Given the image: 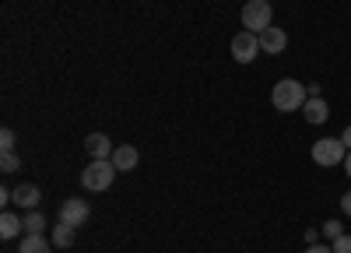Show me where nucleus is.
<instances>
[{
    "instance_id": "obj_5",
    "label": "nucleus",
    "mask_w": 351,
    "mask_h": 253,
    "mask_svg": "<svg viewBox=\"0 0 351 253\" xmlns=\"http://www.w3.org/2000/svg\"><path fill=\"white\" fill-rule=\"evenodd\" d=\"M256 53H260V36H253V32H243L232 39V56H236L239 64H253L256 60Z\"/></svg>"
},
{
    "instance_id": "obj_17",
    "label": "nucleus",
    "mask_w": 351,
    "mask_h": 253,
    "mask_svg": "<svg viewBox=\"0 0 351 253\" xmlns=\"http://www.w3.org/2000/svg\"><path fill=\"white\" fill-rule=\"evenodd\" d=\"M0 148H4V152H14V130H11V127L0 130Z\"/></svg>"
},
{
    "instance_id": "obj_1",
    "label": "nucleus",
    "mask_w": 351,
    "mask_h": 253,
    "mask_svg": "<svg viewBox=\"0 0 351 253\" xmlns=\"http://www.w3.org/2000/svg\"><path fill=\"white\" fill-rule=\"evenodd\" d=\"M306 95H309V88H302V81L285 77V81H278V84H274L271 102H274V109H278V112H295V109H302V106H306Z\"/></svg>"
},
{
    "instance_id": "obj_10",
    "label": "nucleus",
    "mask_w": 351,
    "mask_h": 253,
    "mask_svg": "<svg viewBox=\"0 0 351 253\" xmlns=\"http://www.w3.org/2000/svg\"><path fill=\"white\" fill-rule=\"evenodd\" d=\"M84 152L92 155V158H112V141L106 137V134H88L84 137Z\"/></svg>"
},
{
    "instance_id": "obj_20",
    "label": "nucleus",
    "mask_w": 351,
    "mask_h": 253,
    "mask_svg": "<svg viewBox=\"0 0 351 253\" xmlns=\"http://www.w3.org/2000/svg\"><path fill=\"white\" fill-rule=\"evenodd\" d=\"M341 211H344V215H348V218H351V190H348V193H344V197H341Z\"/></svg>"
},
{
    "instance_id": "obj_14",
    "label": "nucleus",
    "mask_w": 351,
    "mask_h": 253,
    "mask_svg": "<svg viewBox=\"0 0 351 253\" xmlns=\"http://www.w3.org/2000/svg\"><path fill=\"white\" fill-rule=\"evenodd\" d=\"M18 253H49V239H43V236H28V232H25V239L18 243Z\"/></svg>"
},
{
    "instance_id": "obj_16",
    "label": "nucleus",
    "mask_w": 351,
    "mask_h": 253,
    "mask_svg": "<svg viewBox=\"0 0 351 253\" xmlns=\"http://www.w3.org/2000/svg\"><path fill=\"white\" fill-rule=\"evenodd\" d=\"M324 236H327V239H337V236H344V225H341L337 218H330V221L324 225Z\"/></svg>"
},
{
    "instance_id": "obj_18",
    "label": "nucleus",
    "mask_w": 351,
    "mask_h": 253,
    "mask_svg": "<svg viewBox=\"0 0 351 253\" xmlns=\"http://www.w3.org/2000/svg\"><path fill=\"white\" fill-rule=\"evenodd\" d=\"M0 169H4V173H14V169H18V155H14V152H4V158H0Z\"/></svg>"
},
{
    "instance_id": "obj_15",
    "label": "nucleus",
    "mask_w": 351,
    "mask_h": 253,
    "mask_svg": "<svg viewBox=\"0 0 351 253\" xmlns=\"http://www.w3.org/2000/svg\"><path fill=\"white\" fill-rule=\"evenodd\" d=\"M21 225H25V232H28V236H43V229H46V215L28 211V215L21 218Z\"/></svg>"
},
{
    "instance_id": "obj_3",
    "label": "nucleus",
    "mask_w": 351,
    "mask_h": 253,
    "mask_svg": "<svg viewBox=\"0 0 351 253\" xmlns=\"http://www.w3.org/2000/svg\"><path fill=\"white\" fill-rule=\"evenodd\" d=\"M271 14H274V8L267 4V0H246V8H243V28H246V32H253V36H260L263 28L274 25Z\"/></svg>"
},
{
    "instance_id": "obj_11",
    "label": "nucleus",
    "mask_w": 351,
    "mask_h": 253,
    "mask_svg": "<svg viewBox=\"0 0 351 253\" xmlns=\"http://www.w3.org/2000/svg\"><path fill=\"white\" fill-rule=\"evenodd\" d=\"M112 165H116V173H130V169L137 165V148H134V145L116 148V152H112Z\"/></svg>"
},
{
    "instance_id": "obj_8",
    "label": "nucleus",
    "mask_w": 351,
    "mask_h": 253,
    "mask_svg": "<svg viewBox=\"0 0 351 253\" xmlns=\"http://www.w3.org/2000/svg\"><path fill=\"white\" fill-rule=\"evenodd\" d=\"M39 201H43V190H39L36 183H18V186H14V204H18V208L32 211V208H39Z\"/></svg>"
},
{
    "instance_id": "obj_9",
    "label": "nucleus",
    "mask_w": 351,
    "mask_h": 253,
    "mask_svg": "<svg viewBox=\"0 0 351 253\" xmlns=\"http://www.w3.org/2000/svg\"><path fill=\"white\" fill-rule=\"evenodd\" d=\"M302 117H306V123H313V127L327 123V117H330V106H327V99H306V106H302Z\"/></svg>"
},
{
    "instance_id": "obj_7",
    "label": "nucleus",
    "mask_w": 351,
    "mask_h": 253,
    "mask_svg": "<svg viewBox=\"0 0 351 253\" xmlns=\"http://www.w3.org/2000/svg\"><path fill=\"white\" fill-rule=\"evenodd\" d=\"M285 46H288V32H285V28L271 25V28H263V32H260V49L263 53L278 56V53H285Z\"/></svg>"
},
{
    "instance_id": "obj_19",
    "label": "nucleus",
    "mask_w": 351,
    "mask_h": 253,
    "mask_svg": "<svg viewBox=\"0 0 351 253\" xmlns=\"http://www.w3.org/2000/svg\"><path fill=\"white\" fill-rule=\"evenodd\" d=\"M330 250H334V253H351V236H348V232H344V236H337Z\"/></svg>"
},
{
    "instance_id": "obj_6",
    "label": "nucleus",
    "mask_w": 351,
    "mask_h": 253,
    "mask_svg": "<svg viewBox=\"0 0 351 253\" xmlns=\"http://www.w3.org/2000/svg\"><path fill=\"white\" fill-rule=\"evenodd\" d=\"M88 215H92V208H88V201H77V197H71V201L60 204V221L64 225H74V229L88 221Z\"/></svg>"
},
{
    "instance_id": "obj_21",
    "label": "nucleus",
    "mask_w": 351,
    "mask_h": 253,
    "mask_svg": "<svg viewBox=\"0 0 351 253\" xmlns=\"http://www.w3.org/2000/svg\"><path fill=\"white\" fill-rule=\"evenodd\" d=\"M306 253H334V250H330V246H319V243H313Z\"/></svg>"
},
{
    "instance_id": "obj_23",
    "label": "nucleus",
    "mask_w": 351,
    "mask_h": 253,
    "mask_svg": "<svg viewBox=\"0 0 351 253\" xmlns=\"http://www.w3.org/2000/svg\"><path fill=\"white\" fill-rule=\"evenodd\" d=\"M344 169H348V176H351V152L344 155Z\"/></svg>"
},
{
    "instance_id": "obj_4",
    "label": "nucleus",
    "mask_w": 351,
    "mask_h": 253,
    "mask_svg": "<svg viewBox=\"0 0 351 253\" xmlns=\"http://www.w3.org/2000/svg\"><path fill=\"white\" fill-rule=\"evenodd\" d=\"M344 155H348V148H344V141H341V137H319L316 145H313V162H316V165H324V169L344 162Z\"/></svg>"
},
{
    "instance_id": "obj_2",
    "label": "nucleus",
    "mask_w": 351,
    "mask_h": 253,
    "mask_svg": "<svg viewBox=\"0 0 351 253\" xmlns=\"http://www.w3.org/2000/svg\"><path fill=\"white\" fill-rule=\"evenodd\" d=\"M116 180V165L112 158H92L84 165V173H81V186L84 190H109Z\"/></svg>"
},
{
    "instance_id": "obj_22",
    "label": "nucleus",
    "mask_w": 351,
    "mask_h": 253,
    "mask_svg": "<svg viewBox=\"0 0 351 253\" xmlns=\"http://www.w3.org/2000/svg\"><path fill=\"white\" fill-rule=\"evenodd\" d=\"M341 141H344V148L351 152V127H344V134H341Z\"/></svg>"
},
{
    "instance_id": "obj_13",
    "label": "nucleus",
    "mask_w": 351,
    "mask_h": 253,
    "mask_svg": "<svg viewBox=\"0 0 351 253\" xmlns=\"http://www.w3.org/2000/svg\"><path fill=\"white\" fill-rule=\"evenodd\" d=\"M74 236H77V229L74 225H64V221H56V229H53V246L56 250H67V246H74Z\"/></svg>"
},
{
    "instance_id": "obj_12",
    "label": "nucleus",
    "mask_w": 351,
    "mask_h": 253,
    "mask_svg": "<svg viewBox=\"0 0 351 253\" xmlns=\"http://www.w3.org/2000/svg\"><path fill=\"white\" fill-rule=\"evenodd\" d=\"M21 229H25V225H21V218H18L14 211H4V215H0V239H18Z\"/></svg>"
}]
</instances>
